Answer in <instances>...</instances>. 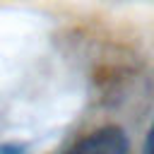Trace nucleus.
Masks as SVG:
<instances>
[{"instance_id": "f257e3e1", "label": "nucleus", "mask_w": 154, "mask_h": 154, "mask_svg": "<svg viewBox=\"0 0 154 154\" xmlns=\"http://www.w3.org/2000/svg\"><path fill=\"white\" fill-rule=\"evenodd\" d=\"M128 149L130 144H128L125 132L116 125H108V128H99L91 135L82 137L65 154H128Z\"/></svg>"}, {"instance_id": "7ed1b4c3", "label": "nucleus", "mask_w": 154, "mask_h": 154, "mask_svg": "<svg viewBox=\"0 0 154 154\" xmlns=\"http://www.w3.org/2000/svg\"><path fill=\"white\" fill-rule=\"evenodd\" d=\"M0 154H24V149L17 147V144H2L0 147Z\"/></svg>"}, {"instance_id": "f03ea898", "label": "nucleus", "mask_w": 154, "mask_h": 154, "mask_svg": "<svg viewBox=\"0 0 154 154\" xmlns=\"http://www.w3.org/2000/svg\"><path fill=\"white\" fill-rule=\"evenodd\" d=\"M142 154H154V123H152V128H149V135H147V142H144Z\"/></svg>"}]
</instances>
